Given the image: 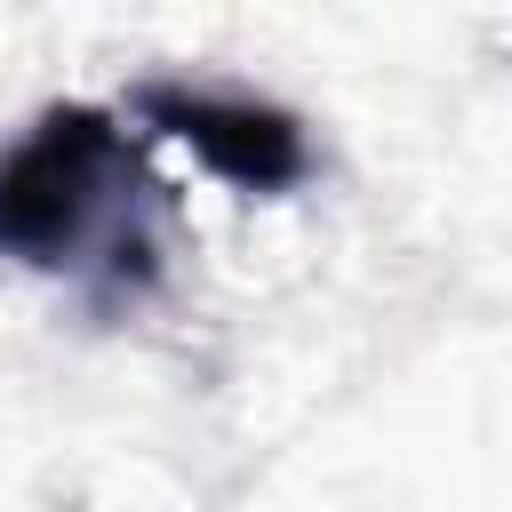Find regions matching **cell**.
<instances>
[{
  "mask_svg": "<svg viewBox=\"0 0 512 512\" xmlns=\"http://www.w3.org/2000/svg\"><path fill=\"white\" fill-rule=\"evenodd\" d=\"M152 176L104 104H48L0 152V256L72 272L96 296H144L160 280Z\"/></svg>",
  "mask_w": 512,
  "mask_h": 512,
  "instance_id": "6da1fadb",
  "label": "cell"
},
{
  "mask_svg": "<svg viewBox=\"0 0 512 512\" xmlns=\"http://www.w3.org/2000/svg\"><path fill=\"white\" fill-rule=\"evenodd\" d=\"M136 128L160 144H184L208 176L232 192H288L312 176V136L288 104L240 96V88H192V80H144L128 96Z\"/></svg>",
  "mask_w": 512,
  "mask_h": 512,
  "instance_id": "7a4b0ae2",
  "label": "cell"
}]
</instances>
